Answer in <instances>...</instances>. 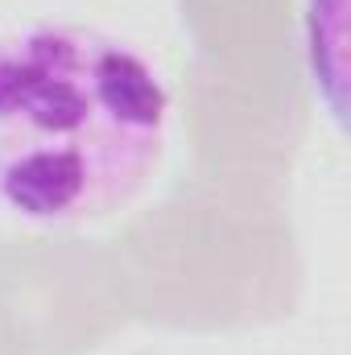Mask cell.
Masks as SVG:
<instances>
[{
    "instance_id": "obj_1",
    "label": "cell",
    "mask_w": 351,
    "mask_h": 355,
    "mask_svg": "<svg viewBox=\"0 0 351 355\" xmlns=\"http://www.w3.org/2000/svg\"><path fill=\"white\" fill-rule=\"evenodd\" d=\"M174 99L153 58L83 21L0 33V215L71 232L132 207L157 178Z\"/></svg>"
},
{
    "instance_id": "obj_2",
    "label": "cell",
    "mask_w": 351,
    "mask_h": 355,
    "mask_svg": "<svg viewBox=\"0 0 351 355\" xmlns=\"http://www.w3.org/2000/svg\"><path fill=\"white\" fill-rule=\"evenodd\" d=\"M339 8L343 0H306V62L310 79L331 83V112L339 116Z\"/></svg>"
}]
</instances>
